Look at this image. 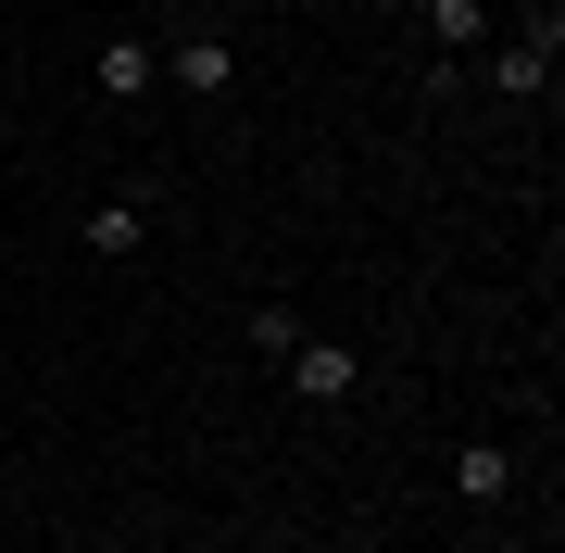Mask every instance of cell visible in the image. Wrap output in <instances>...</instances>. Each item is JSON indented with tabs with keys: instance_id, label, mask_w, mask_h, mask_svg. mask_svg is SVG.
Instances as JSON below:
<instances>
[{
	"instance_id": "cell-1",
	"label": "cell",
	"mask_w": 565,
	"mask_h": 553,
	"mask_svg": "<svg viewBox=\"0 0 565 553\" xmlns=\"http://www.w3.org/2000/svg\"><path fill=\"white\" fill-rule=\"evenodd\" d=\"M553 51H565V39H553V13H541L527 39H503V51H490L465 88H490V102H541V88H553Z\"/></svg>"
},
{
	"instance_id": "cell-2",
	"label": "cell",
	"mask_w": 565,
	"mask_h": 553,
	"mask_svg": "<svg viewBox=\"0 0 565 553\" xmlns=\"http://www.w3.org/2000/svg\"><path fill=\"white\" fill-rule=\"evenodd\" d=\"M163 88H189V102H226V88H239V63H226V39H177V51H163Z\"/></svg>"
},
{
	"instance_id": "cell-3",
	"label": "cell",
	"mask_w": 565,
	"mask_h": 553,
	"mask_svg": "<svg viewBox=\"0 0 565 553\" xmlns=\"http://www.w3.org/2000/svg\"><path fill=\"white\" fill-rule=\"evenodd\" d=\"M289 390H302V403H352V390H364V365H352L340 340H302V352H289Z\"/></svg>"
},
{
	"instance_id": "cell-4",
	"label": "cell",
	"mask_w": 565,
	"mask_h": 553,
	"mask_svg": "<svg viewBox=\"0 0 565 553\" xmlns=\"http://www.w3.org/2000/svg\"><path fill=\"white\" fill-rule=\"evenodd\" d=\"M452 491H465V503H503V491H515V453H503V440H465V453H452Z\"/></svg>"
},
{
	"instance_id": "cell-5",
	"label": "cell",
	"mask_w": 565,
	"mask_h": 553,
	"mask_svg": "<svg viewBox=\"0 0 565 553\" xmlns=\"http://www.w3.org/2000/svg\"><path fill=\"white\" fill-rule=\"evenodd\" d=\"M139 88H163V51L114 39V51H102V102H139Z\"/></svg>"
},
{
	"instance_id": "cell-6",
	"label": "cell",
	"mask_w": 565,
	"mask_h": 553,
	"mask_svg": "<svg viewBox=\"0 0 565 553\" xmlns=\"http://www.w3.org/2000/svg\"><path fill=\"white\" fill-rule=\"evenodd\" d=\"M478 39H490L478 0H427V51H440V63H452V51H478Z\"/></svg>"
},
{
	"instance_id": "cell-7",
	"label": "cell",
	"mask_w": 565,
	"mask_h": 553,
	"mask_svg": "<svg viewBox=\"0 0 565 553\" xmlns=\"http://www.w3.org/2000/svg\"><path fill=\"white\" fill-rule=\"evenodd\" d=\"M239 340H252V352H277V365H289V352H302V315H289V302H252V315H239Z\"/></svg>"
},
{
	"instance_id": "cell-8",
	"label": "cell",
	"mask_w": 565,
	"mask_h": 553,
	"mask_svg": "<svg viewBox=\"0 0 565 553\" xmlns=\"http://www.w3.org/2000/svg\"><path fill=\"white\" fill-rule=\"evenodd\" d=\"M139 226H151V202H102V214H88V252L114 265V252H139Z\"/></svg>"
}]
</instances>
